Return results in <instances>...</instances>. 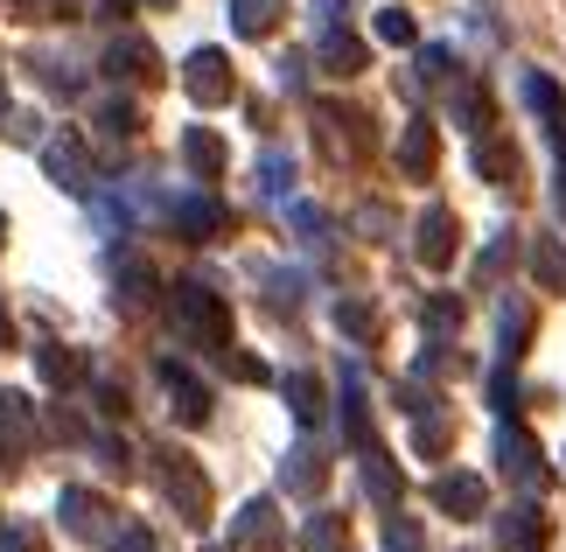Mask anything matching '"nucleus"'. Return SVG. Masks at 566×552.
I'll return each mask as SVG.
<instances>
[{"mask_svg":"<svg viewBox=\"0 0 566 552\" xmlns=\"http://www.w3.org/2000/svg\"><path fill=\"white\" fill-rule=\"evenodd\" d=\"M315 119L329 126V147H350V154H364V147H371V134H364L371 119H364V113H350V105H315Z\"/></svg>","mask_w":566,"mask_h":552,"instance_id":"nucleus-18","label":"nucleus"},{"mask_svg":"<svg viewBox=\"0 0 566 552\" xmlns=\"http://www.w3.org/2000/svg\"><path fill=\"white\" fill-rule=\"evenodd\" d=\"M559 217H566V175H559Z\"/></svg>","mask_w":566,"mask_h":552,"instance_id":"nucleus-45","label":"nucleus"},{"mask_svg":"<svg viewBox=\"0 0 566 552\" xmlns=\"http://www.w3.org/2000/svg\"><path fill=\"white\" fill-rule=\"evenodd\" d=\"M427 329H433V336L462 329V301H454V294H433V301H427Z\"/></svg>","mask_w":566,"mask_h":552,"instance_id":"nucleus-34","label":"nucleus"},{"mask_svg":"<svg viewBox=\"0 0 566 552\" xmlns=\"http://www.w3.org/2000/svg\"><path fill=\"white\" fill-rule=\"evenodd\" d=\"M336 329H343V336H357V343H364V336L378 329V315H371L364 301H343V308H336Z\"/></svg>","mask_w":566,"mask_h":552,"instance_id":"nucleus-32","label":"nucleus"},{"mask_svg":"<svg viewBox=\"0 0 566 552\" xmlns=\"http://www.w3.org/2000/svg\"><path fill=\"white\" fill-rule=\"evenodd\" d=\"M231 29L252 35V42L273 35V29H280V0H231Z\"/></svg>","mask_w":566,"mask_h":552,"instance_id":"nucleus-23","label":"nucleus"},{"mask_svg":"<svg viewBox=\"0 0 566 552\" xmlns=\"http://www.w3.org/2000/svg\"><path fill=\"white\" fill-rule=\"evenodd\" d=\"M182 162H189V175H196V183H217L231 154H224V140H217L210 126H189V134H182Z\"/></svg>","mask_w":566,"mask_h":552,"instance_id":"nucleus-15","label":"nucleus"},{"mask_svg":"<svg viewBox=\"0 0 566 552\" xmlns=\"http://www.w3.org/2000/svg\"><path fill=\"white\" fill-rule=\"evenodd\" d=\"M0 113H8V84H0Z\"/></svg>","mask_w":566,"mask_h":552,"instance_id":"nucleus-48","label":"nucleus"},{"mask_svg":"<svg viewBox=\"0 0 566 552\" xmlns=\"http://www.w3.org/2000/svg\"><path fill=\"white\" fill-rule=\"evenodd\" d=\"M168 308H176V329L196 350H210V357L231 350V308H224V294H210L203 280H182L176 294H168Z\"/></svg>","mask_w":566,"mask_h":552,"instance_id":"nucleus-1","label":"nucleus"},{"mask_svg":"<svg viewBox=\"0 0 566 552\" xmlns=\"http://www.w3.org/2000/svg\"><path fill=\"white\" fill-rule=\"evenodd\" d=\"M496 461H504V476L511 482H525V490H546V455H538V440L525 434V427H504L496 434Z\"/></svg>","mask_w":566,"mask_h":552,"instance_id":"nucleus-7","label":"nucleus"},{"mask_svg":"<svg viewBox=\"0 0 566 552\" xmlns=\"http://www.w3.org/2000/svg\"><path fill=\"white\" fill-rule=\"evenodd\" d=\"M343 434L357 440V448H371V413H364V385L350 371V385H343Z\"/></svg>","mask_w":566,"mask_h":552,"instance_id":"nucleus-27","label":"nucleus"},{"mask_svg":"<svg viewBox=\"0 0 566 552\" xmlns=\"http://www.w3.org/2000/svg\"><path fill=\"white\" fill-rule=\"evenodd\" d=\"M343 545H350V524H343L336 511L308 518V532H301V552H343Z\"/></svg>","mask_w":566,"mask_h":552,"instance_id":"nucleus-26","label":"nucleus"},{"mask_svg":"<svg viewBox=\"0 0 566 552\" xmlns=\"http://www.w3.org/2000/svg\"><path fill=\"white\" fill-rule=\"evenodd\" d=\"M238 545L245 552H280V511L266 497H252L245 511H238Z\"/></svg>","mask_w":566,"mask_h":552,"instance_id":"nucleus-14","label":"nucleus"},{"mask_svg":"<svg viewBox=\"0 0 566 552\" xmlns=\"http://www.w3.org/2000/svg\"><path fill=\"white\" fill-rule=\"evenodd\" d=\"M532 336V308H504V357H517Z\"/></svg>","mask_w":566,"mask_h":552,"instance_id":"nucleus-35","label":"nucleus"},{"mask_svg":"<svg viewBox=\"0 0 566 552\" xmlns=\"http://www.w3.org/2000/svg\"><path fill=\"white\" fill-rule=\"evenodd\" d=\"M42 168H50L56 189H77V196H84V189H92V140L63 126V134L42 140Z\"/></svg>","mask_w":566,"mask_h":552,"instance_id":"nucleus-3","label":"nucleus"},{"mask_svg":"<svg viewBox=\"0 0 566 552\" xmlns=\"http://www.w3.org/2000/svg\"><path fill=\"white\" fill-rule=\"evenodd\" d=\"M126 8H134V0H98V14H105V21H119Z\"/></svg>","mask_w":566,"mask_h":552,"instance_id":"nucleus-42","label":"nucleus"},{"mask_svg":"<svg viewBox=\"0 0 566 552\" xmlns=\"http://www.w3.org/2000/svg\"><path fill=\"white\" fill-rule=\"evenodd\" d=\"M433 162H441V134H433V119H406V134H399V168L412 175V183H427Z\"/></svg>","mask_w":566,"mask_h":552,"instance_id":"nucleus-8","label":"nucleus"},{"mask_svg":"<svg viewBox=\"0 0 566 552\" xmlns=\"http://www.w3.org/2000/svg\"><path fill=\"white\" fill-rule=\"evenodd\" d=\"M412 448H420V455H441V448H448V419H441V413H420V427H412Z\"/></svg>","mask_w":566,"mask_h":552,"instance_id":"nucleus-33","label":"nucleus"},{"mask_svg":"<svg viewBox=\"0 0 566 552\" xmlns=\"http://www.w3.org/2000/svg\"><path fill=\"white\" fill-rule=\"evenodd\" d=\"M315 63L329 77H357L364 63H371V50H364V42L350 35V29H322V50H315Z\"/></svg>","mask_w":566,"mask_h":552,"instance_id":"nucleus-12","label":"nucleus"},{"mask_svg":"<svg viewBox=\"0 0 566 552\" xmlns=\"http://www.w3.org/2000/svg\"><path fill=\"white\" fill-rule=\"evenodd\" d=\"M475 175L483 183H517V147L504 134H475Z\"/></svg>","mask_w":566,"mask_h":552,"instance_id":"nucleus-16","label":"nucleus"},{"mask_svg":"<svg viewBox=\"0 0 566 552\" xmlns=\"http://www.w3.org/2000/svg\"><path fill=\"white\" fill-rule=\"evenodd\" d=\"M412 252H420V267L441 273L454 252H462V225H454V210L448 204H427L420 210V225H412Z\"/></svg>","mask_w":566,"mask_h":552,"instance_id":"nucleus-5","label":"nucleus"},{"mask_svg":"<svg viewBox=\"0 0 566 552\" xmlns=\"http://www.w3.org/2000/svg\"><path fill=\"white\" fill-rule=\"evenodd\" d=\"M553 147H559V162H566V119H553Z\"/></svg>","mask_w":566,"mask_h":552,"instance_id":"nucleus-44","label":"nucleus"},{"mask_svg":"<svg viewBox=\"0 0 566 552\" xmlns=\"http://www.w3.org/2000/svg\"><path fill=\"white\" fill-rule=\"evenodd\" d=\"M155 287H161V280H155V267H147V259H119V301L140 308V301H155Z\"/></svg>","mask_w":566,"mask_h":552,"instance_id":"nucleus-28","label":"nucleus"},{"mask_svg":"<svg viewBox=\"0 0 566 552\" xmlns=\"http://www.w3.org/2000/svg\"><path fill=\"white\" fill-rule=\"evenodd\" d=\"M364 490H371V497L385 503V511L399 503L406 482H399V469H391V455H385V448H364Z\"/></svg>","mask_w":566,"mask_h":552,"instance_id":"nucleus-21","label":"nucleus"},{"mask_svg":"<svg viewBox=\"0 0 566 552\" xmlns=\"http://www.w3.org/2000/svg\"><path fill=\"white\" fill-rule=\"evenodd\" d=\"M259 175H266V189H273V196H287V183H294V162H287V154H266V162H259Z\"/></svg>","mask_w":566,"mask_h":552,"instance_id":"nucleus-38","label":"nucleus"},{"mask_svg":"<svg viewBox=\"0 0 566 552\" xmlns=\"http://www.w3.org/2000/svg\"><path fill=\"white\" fill-rule=\"evenodd\" d=\"M490 399H496V413L517 406V378H511V371H496V378H490Z\"/></svg>","mask_w":566,"mask_h":552,"instance_id":"nucleus-40","label":"nucleus"},{"mask_svg":"<svg viewBox=\"0 0 566 552\" xmlns=\"http://www.w3.org/2000/svg\"><path fill=\"white\" fill-rule=\"evenodd\" d=\"M14 343V322H8V308H0V350H8Z\"/></svg>","mask_w":566,"mask_h":552,"instance_id":"nucleus-43","label":"nucleus"},{"mask_svg":"<svg viewBox=\"0 0 566 552\" xmlns=\"http://www.w3.org/2000/svg\"><path fill=\"white\" fill-rule=\"evenodd\" d=\"M161 385H168V399H176V419H182V427H203V419H210V392L196 385L182 364H161Z\"/></svg>","mask_w":566,"mask_h":552,"instance_id":"nucleus-13","label":"nucleus"},{"mask_svg":"<svg viewBox=\"0 0 566 552\" xmlns=\"http://www.w3.org/2000/svg\"><path fill=\"white\" fill-rule=\"evenodd\" d=\"M0 552H42V532H35V524H14V532L0 539Z\"/></svg>","mask_w":566,"mask_h":552,"instance_id":"nucleus-39","label":"nucleus"},{"mask_svg":"<svg viewBox=\"0 0 566 552\" xmlns=\"http://www.w3.org/2000/svg\"><path fill=\"white\" fill-rule=\"evenodd\" d=\"M0 246H8V217H0Z\"/></svg>","mask_w":566,"mask_h":552,"instance_id":"nucleus-47","label":"nucleus"},{"mask_svg":"<svg viewBox=\"0 0 566 552\" xmlns=\"http://www.w3.org/2000/svg\"><path fill=\"white\" fill-rule=\"evenodd\" d=\"M525 105L532 113H546V119H566V92L553 77H525Z\"/></svg>","mask_w":566,"mask_h":552,"instance_id":"nucleus-31","label":"nucleus"},{"mask_svg":"<svg viewBox=\"0 0 566 552\" xmlns=\"http://www.w3.org/2000/svg\"><path fill=\"white\" fill-rule=\"evenodd\" d=\"M56 511H63V524H71L77 539L105 532V497H92V490H63V497H56Z\"/></svg>","mask_w":566,"mask_h":552,"instance_id":"nucleus-20","label":"nucleus"},{"mask_svg":"<svg viewBox=\"0 0 566 552\" xmlns=\"http://www.w3.org/2000/svg\"><path fill=\"white\" fill-rule=\"evenodd\" d=\"M35 378L56 385V392H71V385L84 378V357H77V350H63V343H42V350H35Z\"/></svg>","mask_w":566,"mask_h":552,"instance_id":"nucleus-19","label":"nucleus"},{"mask_svg":"<svg viewBox=\"0 0 566 552\" xmlns=\"http://www.w3.org/2000/svg\"><path fill=\"white\" fill-rule=\"evenodd\" d=\"M532 280L546 287V294H566V246L559 238H538L532 246Z\"/></svg>","mask_w":566,"mask_h":552,"instance_id":"nucleus-24","label":"nucleus"},{"mask_svg":"<svg viewBox=\"0 0 566 552\" xmlns=\"http://www.w3.org/2000/svg\"><path fill=\"white\" fill-rule=\"evenodd\" d=\"M448 63H454L448 42H427V50H420V77H427V84H441V77H448Z\"/></svg>","mask_w":566,"mask_h":552,"instance_id":"nucleus-37","label":"nucleus"},{"mask_svg":"<svg viewBox=\"0 0 566 552\" xmlns=\"http://www.w3.org/2000/svg\"><path fill=\"white\" fill-rule=\"evenodd\" d=\"M224 225H231V217H224V204H217V196H182V204H176V231L189 238V246H210Z\"/></svg>","mask_w":566,"mask_h":552,"instance_id":"nucleus-10","label":"nucleus"},{"mask_svg":"<svg viewBox=\"0 0 566 552\" xmlns=\"http://www.w3.org/2000/svg\"><path fill=\"white\" fill-rule=\"evenodd\" d=\"M182 92H189L196 105H231V92H238L231 56H224V50H189V63H182Z\"/></svg>","mask_w":566,"mask_h":552,"instance_id":"nucleus-4","label":"nucleus"},{"mask_svg":"<svg viewBox=\"0 0 566 552\" xmlns=\"http://www.w3.org/2000/svg\"><path fill=\"white\" fill-rule=\"evenodd\" d=\"M29 440H35V406L21 399V392H0V455H29Z\"/></svg>","mask_w":566,"mask_h":552,"instance_id":"nucleus-11","label":"nucleus"},{"mask_svg":"<svg viewBox=\"0 0 566 552\" xmlns=\"http://www.w3.org/2000/svg\"><path fill=\"white\" fill-rule=\"evenodd\" d=\"M113 552H155V539H147V532H119Z\"/></svg>","mask_w":566,"mask_h":552,"instance_id":"nucleus-41","label":"nucleus"},{"mask_svg":"<svg viewBox=\"0 0 566 552\" xmlns=\"http://www.w3.org/2000/svg\"><path fill=\"white\" fill-rule=\"evenodd\" d=\"M378 42H391V50H412V42H420V29H412V14L406 8H378Z\"/></svg>","mask_w":566,"mask_h":552,"instance_id":"nucleus-29","label":"nucleus"},{"mask_svg":"<svg viewBox=\"0 0 566 552\" xmlns=\"http://www.w3.org/2000/svg\"><path fill=\"white\" fill-rule=\"evenodd\" d=\"M433 503H441L448 518H483V503H490V490H483V476L454 469V476H441V482H433Z\"/></svg>","mask_w":566,"mask_h":552,"instance_id":"nucleus-9","label":"nucleus"},{"mask_svg":"<svg viewBox=\"0 0 566 552\" xmlns=\"http://www.w3.org/2000/svg\"><path fill=\"white\" fill-rule=\"evenodd\" d=\"M287 406H294L301 427H322V413H329V399H322V385L308 378V371H294V378H287Z\"/></svg>","mask_w":566,"mask_h":552,"instance_id":"nucleus-25","label":"nucleus"},{"mask_svg":"<svg viewBox=\"0 0 566 552\" xmlns=\"http://www.w3.org/2000/svg\"><path fill=\"white\" fill-rule=\"evenodd\" d=\"M98 126H105L113 140L140 134V105H134V98H105V105H98Z\"/></svg>","mask_w":566,"mask_h":552,"instance_id":"nucleus-30","label":"nucleus"},{"mask_svg":"<svg viewBox=\"0 0 566 552\" xmlns=\"http://www.w3.org/2000/svg\"><path fill=\"white\" fill-rule=\"evenodd\" d=\"M147 8H176V0H147Z\"/></svg>","mask_w":566,"mask_h":552,"instance_id":"nucleus-46","label":"nucleus"},{"mask_svg":"<svg viewBox=\"0 0 566 552\" xmlns=\"http://www.w3.org/2000/svg\"><path fill=\"white\" fill-rule=\"evenodd\" d=\"M496 532H504V545H511V552H538V545L553 539V524H546V511H532V503H517V511H511L504 524H496Z\"/></svg>","mask_w":566,"mask_h":552,"instance_id":"nucleus-17","label":"nucleus"},{"mask_svg":"<svg viewBox=\"0 0 566 552\" xmlns=\"http://www.w3.org/2000/svg\"><path fill=\"white\" fill-rule=\"evenodd\" d=\"M161 490H168V503H176L182 524H196V532L210 524V482H203V469H196L189 455H176V448L161 455Z\"/></svg>","mask_w":566,"mask_h":552,"instance_id":"nucleus-2","label":"nucleus"},{"mask_svg":"<svg viewBox=\"0 0 566 552\" xmlns=\"http://www.w3.org/2000/svg\"><path fill=\"white\" fill-rule=\"evenodd\" d=\"M105 77H119V84H155L161 77V56H155V42L147 35H113L105 42V63H98Z\"/></svg>","mask_w":566,"mask_h":552,"instance_id":"nucleus-6","label":"nucleus"},{"mask_svg":"<svg viewBox=\"0 0 566 552\" xmlns=\"http://www.w3.org/2000/svg\"><path fill=\"white\" fill-rule=\"evenodd\" d=\"M322 482H329V461H322V448H294V455H287V490H294V497H315Z\"/></svg>","mask_w":566,"mask_h":552,"instance_id":"nucleus-22","label":"nucleus"},{"mask_svg":"<svg viewBox=\"0 0 566 552\" xmlns=\"http://www.w3.org/2000/svg\"><path fill=\"white\" fill-rule=\"evenodd\" d=\"M385 552H427L420 545V524H412V518H391L385 524Z\"/></svg>","mask_w":566,"mask_h":552,"instance_id":"nucleus-36","label":"nucleus"}]
</instances>
